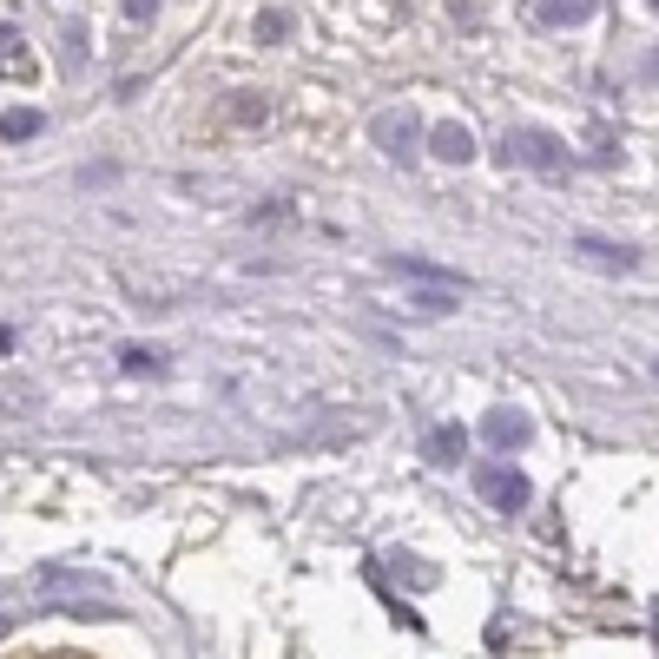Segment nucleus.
I'll list each match as a JSON object with an SVG mask.
<instances>
[{
    "label": "nucleus",
    "instance_id": "1",
    "mask_svg": "<svg viewBox=\"0 0 659 659\" xmlns=\"http://www.w3.org/2000/svg\"><path fill=\"white\" fill-rule=\"evenodd\" d=\"M482 495L502 502V508H521V502H528V482H521V475H502V469H482Z\"/></svg>",
    "mask_w": 659,
    "mask_h": 659
},
{
    "label": "nucleus",
    "instance_id": "2",
    "mask_svg": "<svg viewBox=\"0 0 659 659\" xmlns=\"http://www.w3.org/2000/svg\"><path fill=\"white\" fill-rule=\"evenodd\" d=\"M594 0H541V20H581Z\"/></svg>",
    "mask_w": 659,
    "mask_h": 659
}]
</instances>
